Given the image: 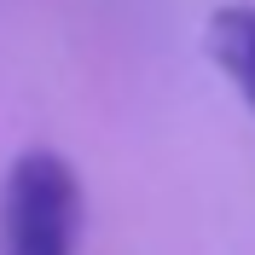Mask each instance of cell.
Segmentation results:
<instances>
[{"instance_id": "2", "label": "cell", "mask_w": 255, "mask_h": 255, "mask_svg": "<svg viewBox=\"0 0 255 255\" xmlns=\"http://www.w3.org/2000/svg\"><path fill=\"white\" fill-rule=\"evenodd\" d=\"M203 52L215 58V70L238 87V99L255 111V6L250 0H226V6L209 12Z\"/></svg>"}, {"instance_id": "1", "label": "cell", "mask_w": 255, "mask_h": 255, "mask_svg": "<svg viewBox=\"0 0 255 255\" xmlns=\"http://www.w3.org/2000/svg\"><path fill=\"white\" fill-rule=\"evenodd\" d=\"M6 255H70L81 238V180L70 157L29 145L6 174Z\"/></svg>"}]
</instances>
